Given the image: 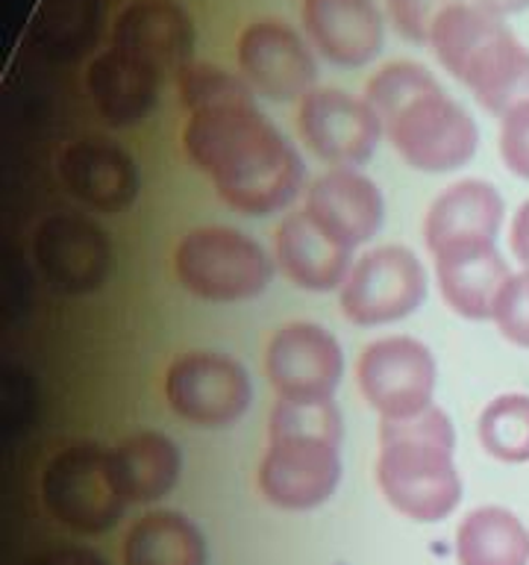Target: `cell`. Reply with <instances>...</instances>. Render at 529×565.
Wrapping results in <instances>:
<instances>
[{
    "label": "cell",
    "instance_id": "1f68e13d",
    "mask_svg": "<svg viewBox=\"0 0 529 565\" xmlns=\"http://www.w3.org/2000/svg\"><path fill=\"white\" fill-rule=\"evenodd\" d=\"M26 565H109L104 556L91 547H53L44 554L33 556Z\"/></svg>",
    "mask_w": 529,
    "mask_h": 565
},
{
    "label": "cell",
    "instance_id": "836d02e7",
    "mask_svg": "<svg viewBox=\"0 0 529 565\" xmlns=\"http://www.w3.org/2000/svg\"><path fill=\"white\" fill-rule=\"evenodd\" d=\"M476 7L488 9L492 15L497 18H509V15H520V12H527L529 0H474Z\"/></svg>",
    "mask_w": 529,
    "mask_h": 565
},
{
    "label": "cell",
    "instance_id": "9c48e42d",
    "mask_svg": "<svg viewBox=\"0 0 529 565\" xmlns=\"http://www.w3.org/2000/svg\"><path fill=\"white\" fill-rule=\"evenodd\" d=\"M356 380L382 422H403L432 406L435 360L412 335H388L361 351Z\"/></svg>",
    "mask_w": 529,
    "mask_h": 565
},
{
    "label": "cell",
    "instance_id": "4dcf8cb0",
    "mask_svg": "<svg viewBox=\"0 0 529 565\" xmlns=\"http://www.w3.org/2000/svg\"><path fill=\"white\" fill-rule=\"evenodd\" d=\"M500 157L511 174L529 183V100L500 118Z\"/></svg>",
    "mask_w": 529,
    "mask_h": 565
},
{
    "label": "cell",
    "instance_id": "83f0119b",
    "mask_svg": "<svg viewBox=\"0 0 529 565\" xmlns=\"http://www.w3.org/2000/svg\"><path fill=\"white\" fill-rule=\"evenodd\" d=\"M176 92H180V104L188 109V115L215 109V106L256 104V92L247 86L245 77H236V74H229L218 65H206V62H188L176 74Z\"/></svg>",
    "mask_w": 529,
    "mask_h": 565
},
{
    "label": "cell",
    "instance_id": "2e32d148",
    "mask_svg": "<svg viewBox=\"0 0 529 565\" xmlns=\"http://www.w3.org/2000/svg\"><path fill=\"white\" fill-rule=\"evenodd\" d=\"M300 21L312 47L338 68L368 65L386 42L377 0H303Z\"/></svg>",
    "mask_w": 529,
    "mask_h": 565
},
{
    "label": "cell",
    "instance_id": "7402d4cb",
    "mask_svg": "<svg viewBox=\"0 0 529 565\" xmlns=\"http://www.w3.org/2000/svg\"><path fill=\"white\" fill-rule=\"evenodd\" d=\"M503 198L492 183L483 180H458L447 185L432 201L423 218V242L430 254L453 242H471V238H492L497 242L503 224Z\"/></svg>",
    "mask_w": 529,
    "mask_h": 565
},
{
    "label": "cell",
    "instance_id": "6da1fadb",
    "mask_svg": "<svg viewBox=\"0 0 529 565\" xmlns=\"http://www.w3.org/2000/svg\"><path fill=\"white\" fill-rule=\"evenodd\" d=\"M183 148L209 177L227 206L245 215H271L303 189V162L289 139L256 104H233L192 113Z\"/></svg>",
    "mask_w": 529,
    "mask_h": 565
},
{
    "label": "cell",
    "instance_id": "4fadbf2b",
    "mask_svg": "<svg viewBox=\"0 0 529 565\" xmlns=\"http://www.w3.org/2000/svg\"><path fill=\"white\" fill-rule=\"evenodd\" d=\"M300 139L317 159L330 166H365L382 136V124L365 97L342 88H315L300 100Z\"/></svg>",
    "mask_w": 529,
    "mask_h": 565
},
{
    "label": "cell",
    "instance_id": "7c38bea8",
    "mask_svg": "<svg viewBox=\"0 0 529 565\" xmlns=\"http://www.w3.org/2000/svg\"><path fill=\"white\" fill-rule=\"evenodd\" d=\"M238 68L247 86L268 100H303L315 92L317 62L294 26L264 18L247 24L238 35Z\"/></svg>",
    "mask_w": 529,
    "mask_h": 565
},
{
    "label": "cell",
    "instance_id": "e0dca14e",
    "mask_svg": "<svg viewBox=\"0 0 529 565\" xmlns=\"http://www.w3.org/2000/svg\"><path fill=\"white\" fill-rule=\"evenodd\" d=\"M303 212L333 242L353 250L377 236L382 227V215H386V203L374 180L353 168H335L309 185Z\"/></svg>",
    "mask_w": 529,
    "mask_h": 565
},
{
    "label": "cell",
    "instance_id": "f546056e",
    "mask_svg": "<svg viewBox=\"0 0 529 565\" xmlns=\"http://www.w3.org/2000/svg\"><path fill=\"white\" fill-rule=\"evenodd\" d=\"M462 0H386L388 18L406 42L430 44L432 26L450 7Z\"/></svg>",
    "mask_w": 529,
    "mask_h": 565
},
{
    "label": "cell",
    "instance_id": "d4e9b609",
    "mask_svg": "<svg viewBox=\"0 0 529 565\" xmlns=\"http://www.w3.org/2000/svg\"><path fill=\"white\" fill-rule=\"evenodd\" d=\"M458 565H527L529 530L515 512L479 507L456 530Z\"/></svg>",
    "mask_w": 529,
    "mask_h": 565
},
{
    "label": "cell",
    "instance_id": "603a6c76",
    "mask_svg": "<svg viewBox=\"0 0 529 565\" xmlns=\"http://www.w3.org/2000/svg\"><path fill=\"white\" fill-rule=\"evenodd\" d=\"M109 471L123 501L153 503L171 494L183 471V457L168 436L144 430L109 450Z\"/></svg>",
    "mask_w": 529,
    "mask_h": 565
},
{
    "label": "cell",
    "instance_id": "44dd1931",
    "mask_svg": "<svg viewBox=\"0 0 529 565\" xmlns=\"http://www.w3.org/2000/svg\"><path fill=\"white\" fill-rule=\"evenodd\" d=\"M159 79L162 74L144 62L132 60L130 53L109 47L91 60L86 71L88 95L97 113L112 127H132L144 121L159 100Z\"/></svg>",
    "mask_w": 529,
    "mask_h": 565
},
{
    "label": "cell",
    "instance_id": "5bb4252c",
    "mask_svg": "<svg viewBox=\"0 0 529 565\" xmlns=\"http://www.w3.org/2000/svg\"><path fill=\"white\" fill-rule=\"evenodd\" d=\"M33 256L47 282L65 295L95 291L112 263L106 233L83 215L44 218L35 230Z\"/></svg>",
    "mask_w": 529,
    "mask_h": 565
},
{
    "label": "cell",
    "instance_id": "4316f807",
    "mask_svg": "<svg viewBox=\"0 0 529 565\" xmlns=\"http://www.w3.org/2000/svg\"><path fill=\"white\" fill-rule=\"evenodd\" d=\"M35 39L56 56H77L97 39L95 0H44L35 18Z\"/></svg>",
    "mask_w": 529,
    "mask_h": 565
},
{
    "label": "cell",
    "instance_id": "277c9868",
    "mask_svg": "<svg viewBox=\"0 0 529 565\" xmlns=\"http://www.w3.org/2000/svg\"><path fill=\"white\" fill-rule=\"evenodd\" d=\"M453 448V422L435 404L414 418L379 422V492L406 519L444 521L462 501Z\"/></svg>",
    "mask_w": 529,
    "mask_h": 565
},
{
    "label": "cell",
    "instance_id": "9a60e30c",
    "mask_svg": "<svg viewBox=\"0 0 529 565\" xmlns=\"http://www.w3.org/2000/svg\"><path fill=\"white\" fill-rule=\"evenodd\" d=\"M112 47L159 74H180L194 62V21L176 0H132L115 18Z\"/></svg>",
    "mask_w": 529,
    "mask_h": 565
},
{
    "label": "cell",
    "instance_id": "ba28073f",
    "mask_svg": "<svg viewBox=\"0 0 529 565\" xmlns=\"http://www.w3.org/2000/svg\"><path fill=\"white\" fill-rule=\"evenodd\" d=\"M427 298L421 259L403 245L374 247L353 265L342 286V312L359 327L395 324Z\"/></svg>",
    "mask_w": 529,
    "mask_h": 565
},
{
    "label": "cell",
    "instance_id": "8992f818",
    "mask_svg": "<svg viewBox=\"0 0 529 565\" xmlns=\"http://www.w3.org/2000/svg\"><path fill=\"white\" fill-rule=\"evenodd\" d=\"M174 271L188 295L212 303L259 298L273 280V259L233 227H197L180 238Z\"/></svg>",
    "mask_w": 529,
    "mask_h": 565
},
{
    "label": "cell",
    "instance_id": "d6a6232c",
    "mask_svg": "<svg viewBox=\"0 0 529 565\" xmlns=\"http://www.w3.org/2000/svg\"><path fill=\"white\" fill-rule=\"evenodd\" d=\"M509 245L511 254L518 256V263L523 265V268H529V201L520 206L515 221H511Z\"/></svg>",
    "mask_w": 529,
    "mask_h": 565
},
{
    "label": "cell",
    "instance_id": "ffe728a7",
    "mask_svg": "<svg viewBox=\"0 0 529 565\" xmlns=\"http://www.w3.org/2000/svg\"><path fill=\"white\" fill-rule=\"evenodd\" d=\"M273 254L280 271L294 286L309 291H330L344 286L350 274V247L338 245L309 218L306 212L289 215L273 233Z\"/></svg>",
    "mask_w": 529,
    "mask_h": 565
},
{
    "label": "cell",
    "instance_id": "8fae6325",
    "mask_svg": "<svg viewBox=\"0 0 529 565\" xmlns=\"http://www.w3.org/2000/svg\"><path fill=\"white\" fill-rule=\"evenodd\" d=\"M264 371L280 401H333L344 374L342 344L324 327L294 321L277 330L268 342Z\"/></svg>",
    "mask_w": 529,
    "mask_h": 565
},
{
    "label": "cell",
    "instance_id": "d6986e66",
    "mask_svg": "<svg viewBox=\"0 0 529 565\" xmlns=\"http://www.w3.org/2000/svg\"><path fill=\"white\" fill-rule=\"evenodd\" d=\"M60 174L74 198L100 212L130 210L139 198V168L121 145L109 139H79L65 148Z\"/></svg>",
    "mask_w": 529,
    "mask_h": 565
},
{
    "label": "cell",
    "instance_id": "52a82bcc",
    "mask_svg": "<svg viewBox=\"0 0 529 565\" xmlns=\"http://www.w3.org/2000/svg\"><path fill=\"white\" fill-rule=\"evenodd\" d=\"M44 507L79 533H106L123 515V498L109 471V450L95 441L71 445L51 459L42 477Z\"/></svg>",
    "mask_w": 529,
    "mask_h": 565
},
{
    "label": "cell",
    "instance_id": "484cf974",
    "mask_svg": "<svg viewBox=\"0 0 529 565\" xmlns=\"http://www.w3.org/2000/svg\"><path fill=\"white\" fill-rule=\"evenodd\" d=\"M488 457L500 462H529V395H500L485 406L476 424Z\"/></svg>",
    "mask_w": 529,
    "mask_h": 565
},
{
    "label": "cell",
    "instance_id": "3957f363",
    "mask_svg": "<svg viewBox=\"0 0 529 565\" xmlns=\"http://www.w3.org/2000/svg\"><path fill=\"white\" fill-rule=\"evenodd\" d=\"M344 422L333 401H277L268 422V450L259 492L280 510L303 512L326 503L342 480Z\"/></svg>",
    "mask_w": 529,
    "mask_h": 565
},
{
    "label": "cell",
    "instance_id": "7a4b0ae2",
    "mask_svg": "<svg viewBox=\"0 0 529 565\" xmlns=\"http://www.w3.org/2000/svg\"><path fill=\"white\" fill-rule=\"evenodd\" d=\"M365 100L406 166L447 174L474 159L479 145L476 121L418 62L382 65L368 79Z\"/></svg>",
    "mask_w": 529,
    "mask_h": 565
},
{
    "label": "cell",
    "instance_id": "ac0fdd59",
    "mask_svg": "<svg viewBox=\"0 0 529 565\" xmlns=\"http://www.w3.org/2000/svg\"><path fill=\"white\" fill-rule=\"evenodd\" d=\"M435 277L441 298L467 321L492 318L494 303L511 271L492 238H471L435 250Z\"/></svg>",
    "mask_w": 529,
    "mask_h": 565
},
{
    "label": "cell",
    "instance_id": "5b68a950",
    "mask_svg": "<svg viewBox=\"0 0 529 565\" xmlns=\"http://www.w3.org/2000/svg\"><path fill=\"white\" fill-rule=\"evenodd\" d=\"M430 47L485 113L503 118L529 100V47L488 9L465 0L450 7L432 26Z\"/></svg>",
    "mask_w": 529,
    "mask_h": 565
},
{
    "label": "cell",
    "instance_id": "cb8c5ba5",
    "mask_svg": "<svg viewBox=\"0 0 529 565\" xmlns=\"http://www.w3.org/2000/svg\"><path fill=\"white\" fill-rule=\"evenodd\" d=\"M127 565H206L203 533L180 512H148L123 539Z\"/></svg>",
    "mask_w": 529,
    "mask_h": 565
},
{
    "label": "cell",
    "instance_id": "30bf717a",
    "mask_svg": "<svg viewBox=\"0 0 529 565\" xmlns=\"http://www.w3.org/2000/svg\"><path fill=\"white\" fill-rule=\"evenodd\" d=\"M165 397L183 422L227 427L247 413L253 386L245 365L233 356L194 351L171 362L165 374Z\"/></svg>",
    "mask_w": 529,
    "mask_h": 565
},
{
    "label": "cell",
    "instance_id": "f1b7e54d",
    "mask_svg": "<svg viewBox=\"0 0 529 565\" xmlns=\"http://www.w3.org/2000/svg\"><path fill=\"white\" fill-rule=\"evenodd\" d=\"M492 321L506 342L529 351V268L511 274L509 282L503 286L500 298L494 303Z\"/></svg>",
    "mask_w": 529,
    "mask_h": 565
}]
</instances>
